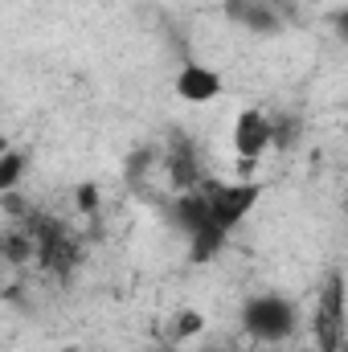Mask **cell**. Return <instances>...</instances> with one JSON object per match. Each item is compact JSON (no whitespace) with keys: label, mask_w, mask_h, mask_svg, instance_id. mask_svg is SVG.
Returning <instances> with one entry per match:
<instances>
[{"label":"cell","mask_w":348,"mask_h":352,"mask_svg":"<svg viewBox=\"0 0 348 352\" xmlns=\"http://www.w3.org/2000/svg\"><path fill=\"white\" fill-rule=\"evenodd\" d=\"M201 332H205V316H201L197 307H180V311H176L173 336L176 340H193V336H201Z\"/></svg>","instance_id":"cell-6"},{"label":"cell","mask_w":348,"mask_h":352,"mask_svg":"<svg viewBox=\"0 0 348 352\" xmlns=\"http://www.w3.org/2000/svg\"><path fill=\"white\" fill-rule=\"evenodd\" d=\"M262 180H226V184H209L205 188V201H209V217L217 230L234 234L262 201Z\"/></svg>","instance_id":"cell-2"},{"label":"cell","mask_w":348,"mask_h":352,"mask_svg":"<svg viewBox=\"0 0 348 352\" xmlns=\"http://www.w3.org/2000/svg\"><path fill=\"white\" fill-rule=\"evenodd\" d=\"M242 328H246V336L266 340V344L291 340L295 328H299V307H295L287 295H279V291L250 295V299L242 303Z\"/></svg>","instance_id":"cell-1"},{"label":"cell","mask_w":348,"mask_h":352,"mask_svg":"<svg viewBox=\"0 0 348 352\" xmlns=\"http://www.w3.org/2000/svg\"><path fill=\"white\" fill-rule=\"evenodd\" d=\"M274 123H270V115L259 111V107H246V111H238L234 115V123H230V148L238 152V160H262L270 148H274Z\"/></svg>","instance_id":"cell-3"},{"label":"cell","mask_w":348,"mask_h":352,"mask_svg":"<svg viewBox=\"0 0 348 352\" xmlns=\"http://www.w3.org/2000/svg\"><path fill=\"white\" fill-rule=\"evenodd\" d=\"M25 164H29V156L21 148H4V156H0V192H12L21 184Z\"/></svg>","instance_id":"cell-5"},{"label":"cell","mask_w":348,"mask_h":352,"mask_svg":"<svg viewBox=\"0 0 348 352\" xmlns=\"http://www.w3.org/2000/svg\"><path fill=\"white\" fill-rule=\"evenodd\" d=\"M221 90H226V78L213 66H205V62H184L180 74H176V94L184 102H197L201 107V102L221 98Z\"/></svg>","instance_id":"cell-4"},{"label":"cell","mask_w":348,"mask_h":352,"mask_svg":"<svg viewBox=\"0 0 348 352\" xmlns=\"http://www.w3.org/2000/svg\"><path fill=\"white\" fill-rule=\"evenodd\" d=\"M332 29H336V37H340V41L348 45V8H340V12H336V21H332Z\"/></svg>","instance_id":"cell-7"}]
</instances>
